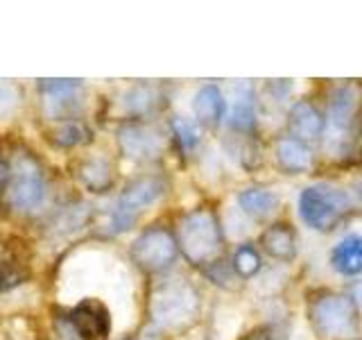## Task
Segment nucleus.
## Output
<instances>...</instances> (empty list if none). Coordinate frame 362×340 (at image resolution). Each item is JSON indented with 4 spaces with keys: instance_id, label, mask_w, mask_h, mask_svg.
<instances>
[{
    "instance_id": "obj_3",
    "label": "nucleus",
    "mask_w": 362,
    "mask_h": 340,
    "mask_svg": "<svg viewBox=\"0 0 362 340\" xmlns=\"http://www.w3.org/2000/svg\"><path fill=\"white\" fill-rule=\"evenodd\" d=\"M177 245L192 266H211L218 261L224 232L222 225L211 209L188 211L177 227Z\"/></svg>"
},
{
    "instance_id": "obj_11",
    "label": "nucleus",
    "mask_w": 362,
    "mask_h": 340,
    "mask_svg": "<svg viewBox=\"0 0 362 340\" xmlns=\"http://www.w3.org/2000/svg\"><path fill=\"white\" fill-rule=\"evenodd\" d=\"M326 128V118L320 111V107L313 105L310 100H299L294 102L290 113H288V130L292 139L301 143H317L322 139Z\"/></svg>"
},
{
    "instance_id": "obj_20",
    "label": "nucleus",
    "mask_w": 362,
    "mask_h": 340,
    "mask_svg": "<svg viewBox=\"0 0 362 340\" xmlns=\"http://www.w3.org/2000/svg\"><path fill=\"white\" fill-rule=\"evenodd\" d=\"M158 89L152 86V84H136L132 86L127 94H124L122 102L124 107H127L129 113H134V116H145V113H150L156 109L158 105Z\"/></svg>"
},
{
    "instance_id": "obj_17",
    "label": "nucleus",
    "mask_w": 362,
    "mask_h": 340,
    "mask_svg": "<svg viewBox=\"0 0 362 340\" xmlns=\"http://www.w3.org/2000/svg\"><path fill=\"white\" fill-rule=\"evenodd\" d=\"M238 207L254 220H267L279 211V196L263 186H249L238 193Z\"/></svg>"
},
{
    "instance_id": "obj_10",
    "label": "nucleus",
    "mask_w": 362,
    "mask_h": 340,
    "mask_svg": "<svg viewBox=\"0 0 362 340\" xmlns=\"http://www.w3.org/2000/svg\"><path fill=\"white\" fill-rule=\"evenodd\" d=\"M118 145L120 152L132 159V162L147 164L161 157L163 152V136L150 125L143 123H129L120 128L118 132Z\"/></svg>"
},
{
    "instance_id": "obj_6",
    "label": "nucleus",
    "mask_w": 362,
    "mask_h": 340,
    "mask_svg": "<svg viewBox=\"0 0 362 340\" xmlns=\"http://www.w3.org/2000/svg\"><path fill=\"white\" fill-rule=\"evenodd\" d=\"M9 204L21 213L39 209L45 200V177L32 154H16L9 177Z\"/></svg>"
},
{
    "instance_id": "obj_26",
    "label": "nucleus",
    "mask_w": 362,
    "mask_h": 340,
    "mask_svg": "<svg viewBox=\"0 0 362 340\" xmlns=\"http://www.w3.org/2000/svg\"><path fill=\"white\" fill-rule=\"evenodd\" d=\"M351 188H354V196H356V200L362 204V173L354 179V184H351Z\"/></svg>"
},
{
    "instance_id": "obj_16",
    "label": "nucleus",
    "mask_w": 362,
    "mask_h": 340,
    "mask_svg": "<svg viewBox=\"0 0 362 340\" xmlns=\"http://www.w3.org/2000/svg\"><path fill=\"white\" fill-rule=\"evenodd\" d=\"M331 266L344 277L362 275V234H349L331 249Z\"/></svg>"
},
{
    "instance_id": "obj_25",
    "label": "nucleus",
    "mask_w": 362,
    "mask_h": 340,
    "mask_svg": "<svg viewBox=\"0 0 362 340\" xmlns=\"http://www.w3.org/2000/svg\"><path fill=\"white\" fill-rule=\"evenodd\" d=\"M206 277L218 283V286H224V288H233V281L238 279L233 266L224 264V261H213V264L206 268Z\"/></svg>"
},
{
    "instance_id": "obj_1",
    "label": "nucleus",
    "mask_w": 362,
    "mask_h": 340,
    "mask_svg": "<svg viewBox=\"0 0 362 340\" xmlns=\"http://www.w3.org/2000/svg\"><path fill=\"white\" fill-rule=\"evenodd\" d=\"M202 313V295L184 277H173L161 281L152 290L150 315L158 329L184 332L197 322Z\"/></svg>"
},
{
    "instance_id": "obj_24",
    "label": "nucleus",
    "mask_w": 362,
    "mask_h": 340,
    "mask_svg": "<svg viewBox=\"0 0 362 340\" xmlns=\"http://www.w3.org/2000/svg\"><path fill=\"white\" fill-rule=\"evenodd\" d=\"M21 105V91L11 82H0V120H9Z\"/></svg>"
},
{
    "instance_id": "obj_8",
    "label": "nucleus",
    "mask_w": 362,
    "mask_h": 340,
    "mask_svg": "<svg viewBox=\"0 0 362 340\" xmlns=\"http://www.w3.org/2000/svg\"><path fill=\"white\" fill-rule=\"evenodd\" d=\"M66 332L75 340H105L111 332V313L98 298H84L64 315Z\"/></svg>"
},
{
    "instance_id": "obj_12",
    "label": "nucleus",
    "mask_w": 362,
    "mask_h": 340,
    "mask_svg": "<svg viewBox=\"0 0 362 340\" xmlns=\"http://www.w3.org/2000/svg\"><path fill=\"white\" fill-rule=\"evenodd\" d=\"M260 247L267 256L281 261V264H292L299 254V238L290 222L279 220L265 227V232L260 234Z\"/></svg>"
},
{
    "instance_id": "obj_19",
    "label": "nucleus",
    "mask_w": 362,
    "mask_h": 340,
    "mask_svg": "<svg viewBox=\"0 0 362 340\" xmlns=\"http://www.w3.org/2000/svg\"><path fill=\"white\" fill-rule=\"evenodd\" d=\"M77 175L82 184L93 193H107L113 186V166L107 157H88L79 162Z\"/></svg>"
},
{
    "instance_id": "obj_15",
    "label": "nucleus",
    "mask_w": 362,
    "mask_h": 340,
    "mask_svg": "<svg viewBox=\"0 0 362 340\" xmlns=\"http://www.w3.org/2000/svg\"><path fill=\"white\" fill-rule=\"evenodd\" d=\"M274 159H276V166L286 175H303L315 166V157L310 152V147L297 139H292V136L276 141Z\"/></svg>"
},
{
    "instance_id": "obj_13",
    "label": "nucleus",
    "mask_w": 362,
    "mask_h": 340,
    "mask_svg": "<svg viewBox=\"0 0 362 340\" xmlns=\"http://www.w3.org/2000/svg\"><path fill=\"white\" fill-rule=\"evenodd\" d=\"M229 128L238 136H252L256 130V94L249 82L235 84L229 111Z\"/></svg>"
},
{
    "instance_id": "obj_2",
    "label": "nucleus",
    "mask_w": 362,
    "mask_h": 340,
    "mask_svg": "<svg viewBox=\"0 0 362 340\" xmlns=\"http://www.w3.org/2000/svg\"><path fill=\"white\" fill-rule=\"evenodd\" d=\"M308 322L322 340H354L360 329L358 304L342 293L317 290L308 300Z\"/></svg>"
},
{
    "instance_id": "obj_21",
    "label": "nucleus",
    "mask_w": 362,
    "mask_h": 340,
    "mask_svg": "<svg viewBox=\"0 0 362 340\" xmlns=\"http://www.w3.org/2000/svg\"><path fill=\"white\" fill-rule=\"evenodd\" d=\"M170 130H173L175 141L184 152H192L202 141V130H199L197 120H190L186 116H173V120H170Z\"/></svg>"
},
{
    "instance_id": "obj_28",
    "label": "nucleus",
    "mask_w": 362,
    "mask_h": 340,
    "mask_svg": "<svg viewBox=\"0 0 362 340\" xmlns=\"http://www.w3.org/2000/svg\"><path fill=\"white\" fill-rule=\"evenodd\" d=\"M141 340H163V338H161V334L156 332V329H145Z\"/></svg>"
},
{
    "instance_id": "obj_30",
    "label": "nucleus",
    "mask_w": 362,
    "mask_h": 340,
    "mask_svg": "<svg viewBox=\"0 0 362 340\" xmlns=\"http://www.w3.org/2000/svg\"><path fill=\"white\" fill-rule=\"evenodd\" d=\"M5 181V162H3V154H0V186Z\"/></svg>"
},
{
    "instance_id": "obj_14",
    "label": "nucleus",
    "mask_w": 362,
    "mask_h": 340,
    "mask_svg": "<svg viewBox=\"0 0 362 340\" xmlns=\"http://www.w3.org/2000/svg\"><path fill=\"white\" fill-rule=\"evenodd\" d=\"M192 113L199 128H218L226 118V98L215 84H204L192 100Z\"/></svg>"
},
{
    "instance_id": "obj_29",
    "label": "nucleus",
    "mask_w": 362,
    "mask_h": 340,
    "mask_svg": "<svg viewBox=\"0 0 362 340\" xmlns=\"http://www.w3.org/2000/svg\"><path fill=\"white\" fill-rule=\"evenodd\" d=\"M349 298L354 300L356 304H358V302H362V281H358V283H356V286H354V295H349Z\"/></svg>"
},
{
    "instance_id": "obj_18",
    "label": "nucleus",
    "mask_w": 362,
    "mask_h": 340,
    "mask_svg": "<svg viewBox=\"0 0 362 340\" xmlns=\"http://www.w3.org/2000/svg\"><path fill=\"white\" fill-rule=\"evenodd\" d=\"M358 109V96L351 86H337L328 100V120L335 130L346 132L354 128Z\"/></svg>"
},
{
    "instance_id": "obj_23",
    "label": "nucleus",
    "mask_w": 362,
    "mask_h": 340,
    "mask_svg": "<svg viewBox=\"0 0 362 340\" xmlns=\"http://www.w3.org/2000/svg\"><path fill=\"white\" fill-rule=\"evenodd\" d=\"M231 266L235 270V275L240 279H249L260 272L263 268V261H260V254L258 249L252 245V243H243L240 247L233 252V259H231Z\"/></svg>"
},
{
    "instance_id": "obj_27",
    "label": "nucleus",
    "mask_w": 362,
    "mask_h": 340,
    "mask_svg": "<svg viewBox=\"0 0 362 340\" xmlns=\"http://www.w3.org/2000/svg\"><path fill=\"white\" fill-rule=\"evenodd\" d=\"M243 340H272V336L265 332V329H260V332L249 334V336H247V338H243Z\"/></svg>"
},
{
    "instance_id": "obj_7",
    "label": "nucleus",
    "mask_w": 362,
    "mask_h": 340,
    "mask_svg": "<svg viewBox=\"0 0 362 340\" xmlns=\"http://www.w3.org/2000/svg\"><path fill=\"white\" fill-rule=\"evenodd\" d=\"M132 261L145 272H163L177 261L179 245L175 234L165 227H147L134 238L129 247Z\"/></svg>"
},
{
    "instance_id": "obj_4",
    "label": "nucleus",
    "mask_w": 362,
    "mask_h": 340,
    "mask_svg": "<svg viewBox=\"0 0 362 340\" xmlns=\"http://www.w3.org/2000/svg\"><path fill=\"white\" fill-rule=\"evenodd\" d=\"M297 207L299 218L305 227L322 234H331L351 213V200L344 191H339L333 184H315L305 186L299 193Z\"/></svg>"
},
{
    "instance_id": "obj_22",
    "label": "nucleus",
    "mask_w": 362,
    "mask_h": 340,
    "mask_svg": "<svg viewBox=\"0 0 362 340\" xmlns=\"http://www.w3.org/2000/svg\"><path fill=\"white\" fill-rule=\"evenodd\" d=\"M90 141V130L82 120H66L52 132V143L57 147H77Z\"/></svg>"
},
{
    "instance_id": "obj_9",
    "label": "nucleus",
    "mask_w": 362,
    "mask_h": 340,
    "mask_svg": "<svg viewBox=\"0 0 362 340\" xmlns=\"http://www.w3.org/2000/svg\"><path fill=\"white\" fill-rule=\"evenodd\" d=\"M82 79H41L39 91L43 98V113L52 120L71 118L82 102Z\"/></svg>"
},
{
    "instance_id": "obj_5",
    "label": "nucleus",
    "mask_w": 362,
    "mask_h": 340,
    "mask_svg": "<svg viewBox=\"0 0 362 340\" xmlns=\"http://www.w3.org/2000/svg\"><path fill=\"white\" fill-rule=\"evenodd\" d=\"M168 193V181L158 175H143L139 179H134L132 184H127L120 193V198L116 200L109 215V232L111 234H124L139 220V215L150 209L152 204H156Z\"/></svg>"
}]
</instances>
